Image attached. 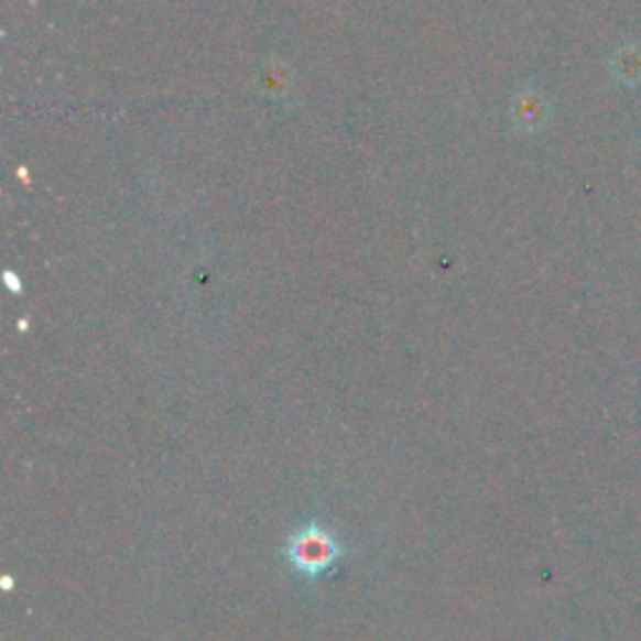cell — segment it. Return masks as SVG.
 Returning <instances> with one entry per match:
<instances>
[{"label": "cell", "mask_w": 641, "mask_h": 641, "mask_svg": "<svg viewBox=\"0 0 641 641\" xmlns=\"http://www.w3.org/2000/svg\"><path fill=\"white\" fill-rule=\"evenodd\" d=\"M283 556H286L293 574L306 579L308 584H316L338 572L346 548L326 524L308 521V524L298 526L289 536L286 546H283Z\"/></svg>", "instance_id": "cell-1"}, {"label": "cell", "mask_w": 641, "mask_h": 641, "mask_svg": "<svg viewBox=\"0 0 641 641\" xmlns=\"http://www.w3.org/2000/svg\"><path fill=\"white\" fill-rule=\"evenodd\" d=\"M514 123L521 128V131L534 133L539 128H544L548 116H552V108H548L546 98L529 90V94H521L514 104Z\"/></svg>", "instance_id": "cell-2"}, {"label": "cell", "mask_w": 641, "mask_h": 641, "mask_svg": "<svg viewBox=\"0 0 641 641\" xmlns=\"http://www.w3.org/2000/svg\"><path fill=\"white\" fill-rule=\"evenodd\" d=\"M611 76L624 86L641 84V45L627 43L611 56Z\"/></svg>", "instance_id": "cell-3"}]
</instances>
